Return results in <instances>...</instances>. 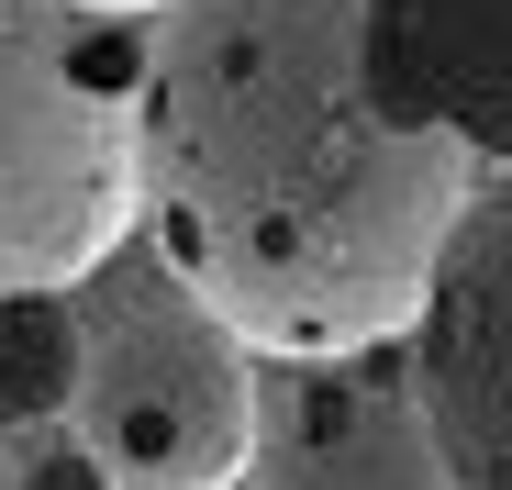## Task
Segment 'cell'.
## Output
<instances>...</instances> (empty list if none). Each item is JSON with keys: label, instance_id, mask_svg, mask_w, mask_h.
Segmentation results:
<instances>
[{"label": "cell", "instance_id": "cell-5", "mask_svg": "<svg viewBox=\"0 0 512 490\" xmlns=\"http://www.w3.org/2000/svg\"><path fill=\"white\" fill-rule=\"evenodd\" d=\"M234 490H457L412 413L401 346L256 357V446Z\"/></svg>", "mask_w": 512, "mask_h": 490}, {"label": "cell", "instance_id": "cell-9", "mask_svg": "<svg viewBox=\"0 0 512 490\" xmlns=\"http://www.w3.org/2000/svg\"><path fill=\"white\" fill-rule=\"evenodd\" d=\"M90 12H134V23H145V12H156V0H90Z\"/></svg>", "mask_w": 512, "mask_h": 490}, {"label": "cell", "instance_id": "cell-6", "mask_svg": "<svg viewBox=\"0 0 512 490\" xmlns=\"http://www.w3.org/2000/svg\"><path fill=\"white\" fill-rule=\"evenodd\" d=\"M357 34L390 123L457 134L468 168H512V0H357Z\"/></svg>", "mask_w": 512, "mask_h": 490}, {"label": "cell", "instance_id": "cell-2", "mask_svg": "<svg viewBox=\"0 0 512 490\" xmlns=\"http://www.w3.org/2000/svg\"><path fill=\"white\" fill-rule=\"evenodd\" d=\"M145 23L0 0V290H78L145 223Z\"/></svg>", "mask_w": 512, "mask_h": 490}, {"label": "cell", "instance_id": "cell-4", "mask_svg": "<svg viewBox=\"0 0 512 490\" xmlns=\"http://www.w3.org/2000/svg\"><path fill=\"white\" fill-rule=\"evenodd\" d=\"M412 413L457 490H512V168H479L401 323Z\"/></svg>", "mask_w": 512, "mask_h": 490}, {"label": "cell", "instance_id": "cell-7", "mask_svg": "<svg viewBox=\"0 0 512 490\" xmlns=\"http://www.w3.org/2000/svg\"><path fill=\"white\" fill-rule=\"evenodd\" d=\"M67 390H78V301L0 290V435L67 424Z\"/></svg>", "mask_w": 512, "mask_h": 490}, {"label": "cell", "instance_id": "cell-3", "mask_svg": "<svg viewBox=\"0 0 512 490\" xmlns=\"http://www.w3.org/2000/svg\"><path fill=\"white\" fill-rule=\"evenodd\" d=\"M67 301H78L67 435L101 457V479L112 490H234L256 446V346L134 245H112Z\"/></svg>", "mask_w": 512, "mask_h": 490}, {"label": "cell", "instance_id": "cell-8", "mask_svg": "<svg viewBox=\"0 0 512 490\" xmlns=\"http://www.w3.org/2000/svg\"><path fill=\"white\" fill-rule=\"evenodd\" d=\"M12 490H112V479H101V457H90V446L67 435V446H45V457H23V468H12Z\"/></svg>", "mask_w": 512, "mask_h": 490}, {"label": "cell", "instance_id": "cell-10", "mask_svg": "<svg viewBox=\"0 0 512 490\" xmlns=\"http://www.w3.org/2000/svg\"><path fill=\"white\" fill-rule=\"evenodd\" d=\"M0 490H12V435H0Z\"/></svg>", "mask_w": 512, "mask_h": 490}, {"label": "cell", "instance_id": "cell-1", "mask_svg": "<svg viewBox=\"0 0 512 490\" xmlns=\"http://www.w3.org/2000/svg\"><path fill=\"white\" fill-rule=\"evenodd\" d=\"M145 257L256 357L401 346L468 201V145L390 123L357 0H156L145 12Z\"/></svg>", "mask_w": 512, "mask_h": 490}]
</instances>
